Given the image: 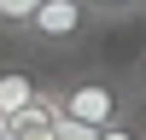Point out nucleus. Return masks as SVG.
<instances>
[{
    "instance_id": "8",
    "label": "nucleus",
    "mask_w": 146,
    "mask_h": 140,
    "mask_svg": "<svg viewBox=\"0 0 146 140\" xmlns=\"http://www.w3.org/2000/svg\"><path fill=\"white\" fill-rule=\"evenodd\" d=\"M53 134H58V140H100V128H88V123H70V117H58V123H53Z\"/></svg>"
},
{
    "instance_id": "6",
    "label": "nucleus",
    "mask_w": 146,
    "mask_h": 140,
    "mask_svg": "<svg viewBox=\"0 0 146 140\" xmlns=\"http://www.w3.org/2000/svg\"><path fill=\"white\" fill-rule=\"evenodd\" d=\"M146 134V117L135 111V117H123V123H111V128H100V140H140Z\"/></svg>"
},
{
    "instance_id": "5",
    "label": "nucleus",
    "mask_w": 146,
    "mask_h": 140,
    "mask_svg": "<svg viewBox=\"0 0 146 140\" xmlns=\"http://www.w3.org/2000/svg\"><path fill=\"white\" fill-rule=\"evenodd\" d=\"M88 12H94V23H129V18H140V0H88Z\"/></svg>"
},
{
    "instance_id": "7",
    "label": "nucleus",
    "mask_w": 146,
    "mask_h": 140,
    "mask_svg": "<svg viewBox=\"0 0 146 140\" xmlns=\"http://www.w3.org/2000/svg\"><path fill=\"white\" fill-rule=\"evenodd\" d=\"M123 82H129V93H135V105H140V117H146V53L123 70Z\"/></svg>"
},
{
    "instance_id": "9",
    "label": "nucleus",
    "mask_w": 146,
    "mask_h": 140,
    "mask_svg": "<svg viewBox=\"0 0 146 140\" xmlns=\"http://www.w3.org/2000/svg\"><path fill=\"white\" fill-rule=\"evenodd\" d=\"M140 18H146V0H140Z\"/></svg>"
},
{
    "instance_id": "3",
    "label": "nucleus",
    "mask_w": 146,
    "mask_h": 140,
    "mask_svg": "<svg viewBox=\"0 0 146 140\" xmlns=\"http://www.w3.org/2000/svg\"><path fill=\"white\" fill-rule=\"evenodd\" d=\"M41 99H47V76L29 64V53L0 58V123H12V117L35 111Z\"/></svg>"
},
{
    "instance_id": "2",
    "label": "nucleus",
    "mask_w": 146,
    "mask_h": 140,
    "mask_svg": "<svg viewBox=\"0 0 146 140\" xmlns=\"http://www.w3.org/2000/svg\"><path fill=\"white\" fill-rule=\"evenodd\" d=\"M94 29H100V23H94L88 0H47V6L23 23V35L12 47H18V53H76V47H88Z\"/></svg>"
},
{
    "instance_id": "10",
    "label": "nucleus",
    "mask_w": 146,
    "mask_h": 140,
    "mask_svg": "<svg viewBox=\"0 0 146 140\" xmlns=\"http://www.w3.org/2000/svg\"><path fill=\"white\" fill-rule=\"evenodd\" d=\"M140 140H146V134H140Z\"/></svg>"
},
{
    "instance_id": "1",
    "label": "nucleus",
    "mask_w": 146,
    "mask_h": 140,
    "mask_svg": "<svg viewBox=\"0 0 146 140\" xmlns=\"http://www.w3.org/2000/svg\"><path fill=\"white\" fill-rule=\"evenodd\" d=\"M47 105L58 117H70V123H88V128H111V123L140 111L123 70H111V64H76L70 76H53L47 82Z\"/></svg>"
},
{
    "instance_id": "4",
    "label": "nucleus",
    "mask_w": 146,
    "mask_h": 140,
    "mask_svg": "<svg viewBox=\"0 0 146 140\" xmlns=\"http://www.w3.org/2000/svg\"><path fill=\"white\" fill-rule=\"evenodd\" d=\"M41 6H47V0H0V35H6V41H18L23 23H29Z\"/></svg>"
}]
</instances>
